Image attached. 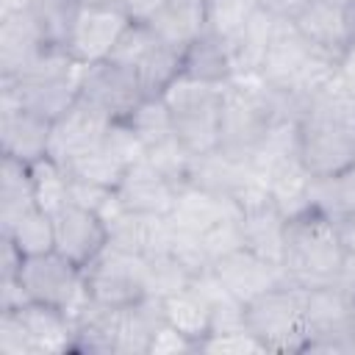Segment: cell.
I'll list each match as a JSON object with an SVG mask.
<instances>
[{
  "instance_id": "20",
  "label": "cell",
  "mask_w": 355,
  "mask_h": 355,
  "mask_svg": "<svg viewBox=\"0 0 355 355\" xmlns=\"http://www.w3.org/2000/svg\"><path fill=\"white\" fill-rule=\"evenodd\" d=\"M147 28L172 44L175 50H186L202 33H208V3L205 0H164L158 14L147 22Z\"/></svg>"
},
{
  "instance_id": "18",
  "label": "cell",
  "mask_w": 355,
  "mask_h": 355,
  "mask_svg": "<svg viewBox=\"0 0 355 355\" xmlns=\"http://www.w3.org/2000/svg\"><path fill=\"white\" fill-rule=\"evenodd\" d=\"M47 44L25 8L0 14V78H19Z\"/></svg>"
},
{
  "instance_id": "49",
  "label": "cell",
  "mask_w": 355,
  "mask_h": 355,
  "mask_svg": "<svg viewBox=\"0 0 355 355\" xmlns=\"http://www.w3.org/2000/svg\"><path fill=\"white\" fill-rule=\"evenodd\" d=\"M349 330H352V338H355V302H352V322H349Z\"/></svg>"
},
{
  "instance_id": "28",
  "label": "cell",
  "mask_w": 355,
  "mask_h": 355,
  "mask_svg": "<svg viewBox=\"0 0 355 355\" xmlns=\"http://www.w3.org/2000/svg\"><path fill=\"white\" fill-rule=\"evenodd\" d=\"M308 208H316L327 216H341L355 208V164L324 178H313L308 189Z\"/></svg>"
},
{
  "instance_id": "34",
  "label": "cell",
  "mask_w": 355,
  "mask_h": 355,
  "mask_svg": "<svg viewBox=\"0 0 355 355\" xmlns=\"http://www.w3.org/2000/svg\"><path fill=\"white\" fill-rule=\"evenodd\" d=\"M150 222H153V216L119 208L114 216L105 219V225H108V244H114L119 250H128V252L144 255L147 252V239H150Z\"/></svg>"
},
{
  "instance_id": "17",
  "label": "cell",
  "mask_w": 355,
  "mask_h": 355,
  "mask_svg": "<svg viewBox=\"0 0 355 355\" xmlns=\"http://www.w3.org/2000/svg\"><path fill=\"white\" fill-rule=\"evenodd\" d=\"M291 25L311 47H316L333 61H341V55L352 44L347 28V8L324 0H308L300 8V14L291 19Z\"/></svg>"
},
{
  "instance_id": "26",
  "label": "cell",
  "mask_w": 355,
  "mask_h": 355,
  "mask_svg": "<svg viewBox=\"0 0 355 355\" xmlns=\"http://www.w3.org/2000/svg\"><path fill=\"white\" fill-rule=\"evenodd\" d=\"M33 19L42 42L55 50H67L80 3L78 0H25L22 6Z\"/></svg>"
},
{
  "instance_id": "41",
  "label": "cell",
  "mask_w": 355,
  "mask_h": 355,
  "mask_svg": "<svg viewBox=\"0 0 355 355\" xmlns=\"http://www.w3.org/2000/svg\"><path fill=\"white\" fill-rule=\"evenodd\" d=\"M161 6L164 0H122V8L130 17V22H141V25H147L158 14Z\"/></svg>"
},
{
  "instance_id": "19",
  "label": "cell",
  "mask_w": 355,
  "mask_h": 355,
  "mask_svg": "<svg viewBox=\"0 0 355 355\" xmlns=\"http://www.w3.org/2000/svg\"><path fill=\"white\" fill-rule=\"evenodd\" d=\"M17 316L25 324V333L31 338L33 355H61L72 352V336H75V319L53 305L42 302H25L14 308Z\"/></svg>"
},
{
  "instance_id": "13",
  "label": "cell",
  "mask_w": 355,
  "mask_h": 355,
  "mask_svg": "<svg viewBox=\"0 0 355 355\" xmlns=\"http://www.w3.org/2000/svg\"><path fill=\"white\" fill-rule=\"evenodd\" d=\"M111 125L114 122H108L105 116H100L94 108H89L86 103L75 100V105L53 122L47 155L67 169L72 161H78L89 150L100 147Z\"/></svg>"
},
{
  "instance_id": "11",
  "label": "cell",
  "mask_w": 355,
  "mask_h": 355,
  "mask_svg": "<svg viewBox=\"0 0 355 355\" xmlns=\"http://www.w3.org/2000/svg\"><path fill=\"white\" fill-rule=\"evenodd\" d=\"M128 25H130V17L125 14L122 3L80 6L67 53L80 67L105 61V58H111L114 47L119 44L122 33L128 31Z\"/></svg>"
},
{
  "instance_id": "6",
  "label": "cell",
  "mask_w": 355,
  "mask_h": 355,
  "mask_svg": "<svg viewBox=\"0 0 355 355\" xmlns=\"http://www.w3.org/2000/svg\"><path fill=\"white\" fill-rule=\"evenodd\" d=\"M111 61L128 67L139 78L147 97H164V92L183 75V53L158 39L141 22L128 25L111 53Z\"/></svg>"
},
{
  "instance_id": "14",
  "label": "cell",
  "mask_w": 355,
  "mask_h": 355,
  "mask_svg": "<svg viewBox=\"0 0 355 355\" xmlns=\"http://www.w3.org/2000/svg\"><path fill=\"white\" fill-rule=\"evenodd\" d=\"M214 275L222 280V286L236 297L241 300L244 305L250 300H255L258 294L275 288V286H283L288 283L286 272L280 263H272L261 255H255L252 250L241 247L236 252H227L222 255L219 261H214Z\"/></svg>"
},
{
  "instance_id": "40",
  "label": "cell",
  "mask_w": 355,
  "mask_h": 355,
  "mask_svg": "<svg viewBox=\"0 0 355 355\" xmlns=\"http://www.w3.org/2000/svg\"><path fill=\"white\" fill-rule=\"evenodd\" d=\"M186 352H197V341L180 333L178 327H172L169 322H164L153 333L147 347V355H186Z\"/></svg>"
},
{
  "instance_id": "42",
  "label": "cell",
  "mask_w": 355,
  "mask_h": 355,
  "mask_svg": "<svg viewBox=\"0 0 355 355\" xmlns=\"http://www.w3.org/2000/svg\"><path fill=\"white\" fill-rule=\"evenodd\" d=\"M258 3H261L272 17H277V19H283V22H291L308 0H258Z\"/></svg>"
},
{
  "instance_id": "4",
  "label": "cell",
  "mask_w": 355,
  "mask_h": 355,
  "mask_svg": "<svg viewBox=\"0 0 355 355\" xmlns=\"http://www.w3.org/2000/svg\"><path fill=\"white\" fill-rule=\"evenodd\" d=\"M244 322L266 352H305V288L283 283L258 294L244 305Z\"/></svg>"
},
{
  "instance_id": "12",
  "label": "cell",
  "mask_w": 355,
  "mask_h": 355,
  "mask_svg": "<svg viewBox=\"0 0 355 355\" xmlns=\"http://www.w3.org/2000/svg\"><path fill=\"white\" fill-rule=\"evenodd\" d=\"M55 222V250L75 266L86 269L108 244V225L100 214L67 202L53 214Z\"/></svg>"
},
{
  "instance_id": "36",
  "label": "cell",
  "mask_w": 355,
  "mask_h": 355,
  "mask_svg": "<svg viewBox=\"0 0 355 355\" xmlns=\"http://www.w3.org/2000/svg\"><path fill=\"white\" fill-rule=\"evenodd\" d=\"M144 158H147L166 180H172L175 186H183V183L189 180V166H191V158H194V155H189L186 147L172 136V139H166V141L150 147V150L144 153Z\"/></svg>"
},
{
  "instance_id": "38",
  "label": "cell",
  "mask_w": 355,
  "mask_h": 355,
  "mask_svg": "<svg viewBox=\"0 0 355 355\" xmlns=\"http://www.w3.org/2000/svg\"><path fill=\"white\" fill-rule=\"evenodd\" d=\"M200 236H202V244H205V250H208V255H211V263L219 261V258L227 255V252L241 250V247H244L241 214H239V216H227V219L211 225V227H208L205 233H200Z\"/></svg>"
},
{
  "instance_id": "39",
  "label": "cell",
  "mask_w": 355,
  "mask_h": 355,
  "mask_svg": "<svg viewBox=\"0 0 355 355\" xmlns=\"http://www.w3.org/2000/svg\"><path fill=\"white\" fill-rule=\"evenodd\" d=\"M0 355H33L31 338L17 311H0Z\"/></svg>"
},
{
  "instance_id": "3",
  "label": "cell",
  "mask_w": 355,
  "mask_h": 355,
  "mask_svg": "<svg viewBox=\"0 0 355 355\" xmlns=\"http://www.w3.org/2000/svg\"><path fill=\"white\" fill-rule=\"evenodd\" d=\"M338 75V61L327 58L316 47H311L291 22H280L272 44L263 55V64L258 69V78L275 89L283 92L305 105V100L336 80Z\"/></svg>"
},
{
  "instance_id": "35",
  "label": "cell",
  "mask_w": 355,
  "mask_h": 355,
  "mask_svg": "<svg viewBox=\"0 0 355 355\" xmlns=\"http://www.w3.org/2000/svg\"><path fill=\"white\" fill-rule=\"evenodd\" d=\"M205 3H208V33L219 36L227 44L239 36V31L258 8V0H205Z\"/></svg>"
},
{
  "instance_id": "23",
  "label": "cell",
  "mask_w": 355,
  "mask_h": 355,
  "mask_svg": "<svg viewBox=\"0 0 355 355\" xmlns=\"http://www.w3.org/2000/svg\"><path fill=\"white\" fill-rule=\"evenodd\" d=\"M283 19L272 17L261 3L258 8L252 11V17L247 19V25L239 31V36L227 44L230 47V58H233V69H236V78H252L258 75L261 64H263V55L272 44V36L277 31Z\"/></svg>"
},
{
  "instance_id": "29",
  "label": "cell",
  "mask_w": 355,
  "mask_h": 355,
  "mask_svg": "<svg viewBox=\"0 0 355 355\" xmlns=\"http://www.w3.org/2000/svg\"><path fill=\"white\" fill-rule=\"evenodd\" d=\"M6 236L19 252L22 258L28 255H42V252H50L55 250V222H53V214L44 211V208H31L28 214H22L8 233H0Z\"/></svg>"
},
{
  "instance_id": "24",
  "label": "cell",
  "mask_w": 355,
  "mask_h": 355,
  "mask_svg": "<svg viewBox=\"0 0 355 355\" xmlns=\"http://www.w3.org/2000/svg\"><path fill=\"white\" fill-rule=\"evenodd\" d=\"M183 75L191 80L227 86L236 78L227 42H222L214 33H202L197 42H191L183 50Z\"/></svg>"
},
{
  "instance_id": "21",
  "label": "cell",
  "mask_w": 355,
  "mask_h": 355,
  "mask_svg": "<svg viewBox=\"0 0 355 355\" xmlns=\"http://www.w3.org/2000/svg\"><path fill=\"white\" fill-rule=\"evenodd\" d=\"M241 214V205L227 200V197H219L214 191H205L194 183H183L178 189V197H175V205L169 211V219L183 227V230H194V233H205L211 225L227 219V216H239Z\"/></svg>"
},
{
  "instance_id": "46",
  "label": "cell",
  "mask_w": 355,
  "mask_h": 355,
  "mask_svg": "<svg viewBox=\"0 0 355 355\" xmlns=\"http://www.w3.org/2000/svg\"><path fill=\"white\" fill-rule=\"evenodd\" d=\"M347 28H349V42L355 44V3L347 6Z\"/></svg>"
},
{
  "instance_id": "45",
  "label": "cell",
  "mask_w": 355,
  "mask_h": 355,
  "mask_svg": "<svg viewBox=\"0 0 355 355\" xmlns=\"http://www.w3.org/2000/svg\"><path fill=\"white\" fill-rule=\"evenodd\" d=\"M336 227H338V236H341V244L347 252H355V208L336 216Z\"/></svg>"
},
{
  "instance_id": "32",
  "label": "cell",
  "mask_w": 355,
  "mask_h": 355,
  "mask_svg": "<svg viewBox=\"0 0 355 355\" xmlns=\"http://www.w3.org/2000/svg\"><path fill=\"white\" fill-rule=\"evenodd\" d=\"M125 164L105 147H94L89 150L86 155H80L78 161H72L67 166L69 178H78V180H89V183H97V186H108V189H116L122 175H125Z\"/></svg>"
},
{
  "instance_id": "30",
  "label": "cell",
  "mask_w": 355,
  "mask_h": 355,
  "mask_svg": "<svg viewBox=\"0 0 355 355\" xmlns=\"http://www.w3.org/2000/svg\"><path fill=\"white\" fill-rule=\"evenodd\" d=\"M130 125V130L141 139L144 150L166 141L175 136V128H172V114L164 103V97H144L139 103V108L125 119Z\"/></svg>"
},
{
  "instance_id": "2",
  "label": "cell",
  "mask_w": 355,
  "mask_h": 355,
  "mask_svg": "<svg viewBox=\"0 0 355 355\" xmlns=\"http://www.w3.org/2000/svg\"><path fill=\"white\" fill-rule=\"evenodd\" d=\"M344 244L336 227V219L305 208L286 222V241H283V272L288 283L311 288L333 283L341 263H344Z\"/></svg>"
},
{
  "instance_id": "5",
  "label": "cell",
  "mask_w": 355,
  "mask_h": 355,
  "mask_svg": "<svg viewBox=\"0 0 355 355\" xmlns=\"http://www.w3.org/2000/svg\"><path fill=\"white\" fill-rule=\"evenodd\" d=\"M222 89L225 86H214L180 75L164 92V103L172 114L175 139L186 147L189 155H205L219 147Z\"/></svg>"
},
{
  "instance_id": "27",
  "label": "cell",
  "mask_w": 355,
  "mask_h": 355,
  "mask_svg": "<svg viewBox=\"0 0 355 355\" xmlns=\"http://www.w3.org/2000/svg\"><path fill=\"white\" fill-rule=\"evenodd\" d=\"M164 316L172 327H178L189 338H194L197 352H200V341L211 333V308L202 300V294L189 286V288L166 297L164 300Z\"/></svg>"
},
{
  "instance_id": "47",
  "label": "cell",
  "mask_w": 355,
  "mask_h": 355,
  "mask_svg": "<svg viewBox=\"0 0 355 355\" xmlns=\"http://www.w3.org/2000/svg\"><path fill=\"white\" fill-rule=\"evenodd\" d=\"M80 6H97V3H122V0H78Z\"/></svg>"
},
{
  "instance_id": "37",
  "label": "cell",
  "mask_w": 355,
  "mask_h": 355,
  "mask_svg": "<svg viewBox=\"0 0 355 355\" xmlns=\"http://www.w3.org/2000/svg\"><path fill=\"white\" fill-rule=\"evenodd\" d=\"M200 352H208V355H258L266 349L247 327H239V330L208 333L200 341Z\"/></svg>"
},
{
  "instance_id": "22",
  "label": "cell",
  "mask_w": 355,
  "mask_h": 355,
  "mask_svg": "<svg viewBox=\"0 0 355 355\" xmlns=\"http://www.w3.org/2000/svg\"><path fill=\"white\" fill-rule=\"evenodd\" d=\"M286 222H288V216L275 205V200L244 208L241 211L244 247L272 263H280L283 241H286Z\"/></svg>"
},
{
  "instance_id": "10",
  "label": "cell",
  "mask_w": 355,
  "mask_h": 355,
  "mask_svg": "<svg viewBox=\"0 0 355 355\" xmlns=\"http://www.w3.org/2000/svg\"><path fill=\"white\" fill-rule=\"evenodd\" d=\"M349 322L352 300L336 283L305 288V352H355Z\"/></svg>"
},
{
  "instance_id": "33",
  "label": "cell",
  "mask_w": 355,
  "mask_h": 355,
  "mask_svg": "<svg viewBox=\"0 0 355 355\" xmlns=\"http://www.w3.org/2000/svg\"><path fill=\"white\" fill-rule=\"evenodd\" d=\"M147 258V294L153 297H172L183 288L191 286L194 275L172 255V252H161V255H144Z\"/></svg>"
},
{
  "instance_id": "15",
  "label": "cell",
  "mask_w": 355,
  "mask_h": 355,
  "mask_svg": "<svg viewBox=\"0 0 355 355\" xmlns=\"http://www.w3.org/2000/svg\"><path fill=\"white\" fill-rule=\"evenodd\" d=\"M178 189L180 186L166 180L147 158H141L125 169L122 180L114 191H116L119 205L128 211H136L144 216H169Z\"/></svg>"
},
{
  "instance_id": "48",
  "label": "cell",
  "mask_w": 355,
  "mask_h": 355,
  "mask_svg": "<svg viewBox=\"0 0 355 355\" xmlns=\"http://www.w3.org/2000/svg\"><path fill=\"white\" fill-rule=\"evenodd\" d=\"M324 3H333V6H341V8H347V6H352L355 0H324Z\"/></svg>"
},
{
  "instance_id": "44",
  "label": "cell",
  "mask_w": 355,
  "mask_h": 355,
  "mask_svg": "<svg viewBox=\"0 0 355 355\" xmlns=\"http://www.w3.org/2000/svg\"><path fill=\"white\" fill-rule=\"evenodd\" d=\"M338 80L344 83V89L355 97V44L347 47V53L338 61Z\"/></svg>"
},
{
  "instance_id": "7",
  "label": "cell",
  "mask_w": 355,
  "mask_h": 355,
  "mask_svg": "<svg viewBox=\"0 0 355 355\" xmlns=\"http://www.w3.org/2000/svg\"><path fill=\"white\" fill-rule=\"evenodd\" d=\"M19 283L28 297V302H42L67 311L72 319L75 313L89 302L83 269L75 266L69 258H64L58 250L28 255L19 266Z\"/></svg>"
},
{
  "instance_id": "16",
  "label": "cell",
  "mask_w": 355,
  "mask_h": 355,
  "mask_svg": "<svg viewBox=\"0 0 355 355\" xmlns=\"http://www.w3.org/2000/svg\"><path fill=\"white\" fill-rule=\"evenodd\" d=\"M53 122L17 103H0V155L33 164L50 150Z\"/></svg>"
},
{
  "instance_id": "25",
  "label": "cell",
  "mask_w": 355,
  "mask_h": 355,
  "mask_svg": "<svg viewBox=\"0 0 355 355\" xmlns=\"http://www.w3.org/2000/svg\"><path fill=\"white\" fill-rule=\"evenodd\" d=\"M36 205L39 202H36L31 164L3 155L0 161V233H8L11 225Z\"/></svg>"
},
{
  "instance_id": "43",
  "label": "cell",
  "mask_w": 355,
  "mask_h": 355,
  "mask_svg": "<svg viewBox=\"0 0 355 355\" xmlns=\"http://www.w3.org/2000/svg\"><path fill=\"white\" fill-rule=\"evenodd\" d=\"M333 283L355 302V252H347L344 255V263H341V269H338V275H336Z\"/></svg>"
},
{
  "instance_id": "1",
  "label": "cell",
  "mask_w": 355,
  "mask_h": 355,
  "mask_svg": "<svg viewBox=\"0 0 355 355\" xmlns=\"http://www.w3.org/2000/svg\"><path fill=\"white\" fill-rule=\"evenodd\" d=\"M297 141L311 178L336 175L355 164V97L338 75L305 100L297 116Z\"/></svg>"
},
{
  "instance_id": "31",
  "label": "cell",
  "mask_w": 355,
  "mask_h": 355,
  "mask_svg": "<svg viewBox=\"0 0 355 355\" xmlns=\"http://www.w3.org/2000/svg\"><path fill=\"white\" fill-rule=\"evenodd\" d=\"M31 172H33V189H36L39 208L55 214L58 208H64L69 202V172L61 164H55L50 155H44L31 164Z\"/></svg>"
},
{
  "instance_id": "9",
  "label": "cell",
  "mask_w": 355,
  "mask_h": 355,
  "mask_svg": "<svg viewBox=\"0 0 355 355\" xmlns=\"http://www.w3.org/2000/svg\"><path fill=\"white\" fill-rule=\"evenodd\" d=\"M144 97L147 94H144L139 78L128 67H122L111 58L80 67L78 100L86 103L89 108H94L108 122H125L139 108V103Z\"/></svg>"
},
{
  "instance_id": "8",
  "label": "cell",
  "mask_w": 355,
  "mask_h": 355,
  "mask_svg": "<svg viewBox=\"0 0 355 355\" xmlns=\"http://www.w3.org/2000/svg\"><path fill=\"white\" fill-rule=\"evenodd\" d=\"M83 283L92 302L111 308L133 305L147 294V258L105 244V250L83 269Z\"/></svg>"
}]
</instances>
